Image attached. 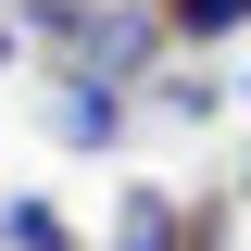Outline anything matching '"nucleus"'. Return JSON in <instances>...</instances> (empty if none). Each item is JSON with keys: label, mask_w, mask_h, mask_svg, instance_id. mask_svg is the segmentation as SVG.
<instances>
[{"label": "nucleus", "mask_w": 251, "mask_h": 251, "mask_svg": "<svg viewBox=\"0 0 251 251\" xmlns=\"http://www.w3.org/2000/svg\"><path fill=\"white\" fill-rule=\"evenodd\" d=\"M163 25H176V50H226V38H251V0H151Z\"/></svg>", "instance_id": "3"}, {"label": "nucleus", "mask_w": 251, "mask_h": 251, "mask_svg": "<svg viewBox=\"0 0 251 251\" xmlns=\"http://www.w3.org/2000/svg\"><path fill=\"white\" fill-rule=\"evenodd\" d=\"M0 251H88V239H75L38 188H13V201H0Z\"/></svg>", "instance_id": "4"}, {"label": "nucleus", "mask_w": 251, "mask_h": 251, "mask_svg": "<svg viewBox=\"0 0 251 251\" xmlns=\"http://www.w3.org/2000/svg\"><path fill=\"white\" fill-rule=\"evenodd\" d=\"M239 188H201V201H188V226H176V251H239Z\"/></svg>", "instance_id": "5"}, {"label": "nucleus", "mask_w": 251, "mask_h": 251, "mask_svg": "<svg viewBox=\"0 0 251 251\" xmlns=\"http://www.w3.org/2000/svg\"><path fill=\"white\" fill-rule=\"evenodd\" d=\"M138 88H100V75H50V138L63 151H126Z\"/></svg>", "instance_id": "1"}, {"label": "nucleus", "mask_w": 251, "mask_h": 251, "mask_svg": "<svg viewBox=\"0 0 251 251\" xmlns=\"http://www.w3.org/2000/svg\"><path fill=\"white\" fill-rule=\"evenodd\" d=\"M151 113H163V126H214V113H226V88H214V75H176V63H163V75H151Z\"/></svg>", "instance_id": "6"}, {"label": "nucleus", "mask_w": 251, "mask_h": 251, "mask_svg": "<svg viewBox=\"0 0 251 251\" xmlns=\"http://www.w3.org/2000/svg\"><path fill=\"white\" fill-rule=\"evenodd\" d=\"M239 201H251V163H239Z\"/></svg>", "instance_id": "8"}, {"label": "nucleus", "mask_w": 251, "mask_h": 251, "mask_svg": "<svg viewBox=\"0 0 251 251\" xmlns=\"http://www.w3.org/2000/svg\"><path fill=\"white\" fill-rule=\"evenodd\" d=\"M239 88H251V75H239Z\"/></svg>", "instance_id": "9"}, {"label": "nucleus", "mask_w": 251, "mask_h": 251, "mask_svg": "<svg viewBox=\"0 0 251 251\" xmlns=\"http://www.w3.org/2000/svg\"><path fill=\"white\" fill-rule=\"evenodd\" d=\"M25 50H38V38H25V13H0V75H13Z\"/></svg>", "instance_id": "7"}, {"label": "nucleus", "mask_w": 251, "mask_h": 251, "mask_svg": "<svg viewBox=\"0 0 251 251\" xmlns=\"http://www.w3.org/2000/svg\"><path fill=\"white\" fill-rule=\"evenodd\" d=\"M176 226H188V201H176V188L126 176V188H113V226H100V251H176Z\"/></svg>", "instance_id": "2"}]
</instances>
